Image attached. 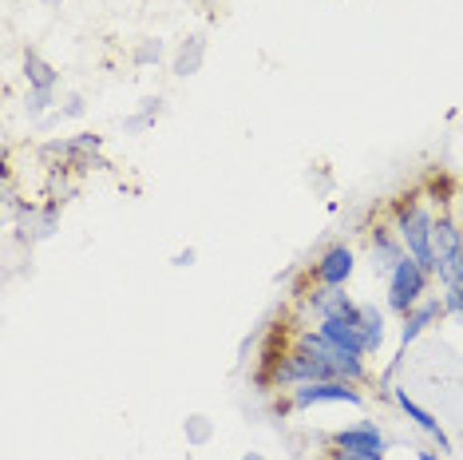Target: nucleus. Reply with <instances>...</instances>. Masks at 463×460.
Returning a JSON list of instances; mask_svg holds the SVG:
<instances>
[{"mask_svg":"<svg viewBox=\"0 0 463 460\" xmlns=\"http://www.w3.org/2000/svg\"><path fill=\"white\" fill-rule=\"evenodd\" d=\"M388 215H392V226H396V235H400V243H404L408 254H412L420 266H428L431 274H436V250H431L436 211H431L428 198L420 191H404V195L392 198Z\"/></svg>","mask_w":463,"mask_h":460,"instance_id":"f257e3e1","label":"nucleus"},{"mask_svg":"<svg viewBox=\"0 0 463 460\" xmlns=\"http://www.w3.org/2000/svg\"><path fill=\"white\" fill-rule=\"evenodd\" d=\"M313 405H364V393L361 385L345 381V378H329V381H309V385H298V389L286 393V401H278V413H305Z\"/></svg>","mask_w":463,"mask_h":460,"instance_id":"f03ea898","label":"nucleus"},{"mask_svg":"<svg viewBox=\"0 0 463 460\" xmlns=\"http://www.w3.org/2000/svg\"><path fill=\"white\" fill-rule=\"evenodd\" d=\"M431 270L428 266H420L412 254L404 258V263H400L392 274H388L384 282H388V294H384V302H388V310L392 313H400V318H404L408 310L412 306H420V302L428 298V290H431Z\"/></svg>","mask_w":463,"mask_h":460,"instance_id":"7ed1b4c3","label":"nucleus"},{"mask_svg":"<svg viewBox=\"0 0 463 460\" xmlns=\"http://www.w3.org/2000/svg\"><path fill=\"white\" fill-rule=\"evenodd\" d=\"M293 341L305 345L309 353H317V358H321L325 365H329L336 378H345V381H353V385H368V381H373V373H368V361L361 358V353L336 350V345L325 341L317 330H298V333H293Z\"/></svg>","mask_w":463,"mask_h":460,"instance_id":"20e7f679","label":"nucleus"},{"mask_svg":"<svg viewBox=\"0 0 463 460\" xmlns=\"http://www.w3.org/2000/svg\"><path fill=\"white\" fill-rule=\"evenodd\" d=\"M431 250H436V278L439 286H451L463 270V226L451 215H436L431 230Z\"/></svg>","mask_w":463,"mask_h":460,"instance_id":"39448f33","label":"nucleus"},{"mask_svg":"<svg viewBox=\"0 0 463 460\" xmlns=\"http://www.w3.org/2000/svg\"><path fill=\"white\" fill-rule=\"evenodd\" d=\"M313 282L317 286H329V290H345L353 282L356 274V250L349 243H333V246H325L321 254H317V263H313Z\"/></svg>","mask_w":463,"mask_h":460,"instance_id":"423d86ee","label":"nucleus"},{"mask_svg":"<svg viewBox=\"0 0 463 460\" xmlns=\"http://www.w3.org/2000/svg\"><path fill=\"white\" fill-rule=\"evenodd\" d=\"M404 258H408V250H404V243H400L392 223H376L373 230H368V266H373V274L388 278Z\"/></svg>","mask_w":463,"mask_h":460,"instance_id":"0eeeda50","label":"nucleus"},{"mask_svg":"<svg viewBox=\"0 0 463 460\" xmlns=\"http://www.w3.org/2000/svg\"><path fill=\"white\" fill-rule=\"evenodd\" d=\"M329 445L345 448V453H364V456H384L388 453L384 433L373 421H356L349 428H336V433H329Z\"/></svg>","mask_w":463,"mask_h":460,"instance_id":"6e6552de","label":"nucleus"},{"mask_svg":"<svg viewBox=\"0 0 463 460\" xmlns=\"http://www.w3.org/2000/svg\"><path fill=\"white\" fill-rule=\"evenodd\" d=\"M439 318H448V313H444V302H439V298H424L420 306H412V310L404 313V318H400V345L408 350V345H412L420 333H428Z\"/></svg>","mask_w":463,"mask_h":460,"instance_id":"1a4fd4ad","label":"nucleus"},{"mask_svg":"<svg viewBox=\"0 0 463 460\" xmlns=\"http://www.w3.org/2000/svg\"><path fill=\"white\" fill-rule=\"evenodd\" d=\"M392 401L400 405V413H404L408 421H412V425L420 428V433H428L431 441L439 445V453H451V436L444 433V425H439L436 417H431V413L424 409V405H420V401H412V397H408L404 389H392Z\"/></svg>","mask_w":463,"mask_h":460,"instance_id":"9d476101","label":"nucleus"},{"mask_svg":"<svg viewBox=\"0 0 463 460\" xmlns=\"http://www.w3.org/2000/svg\"><path fill=\"white\" fill-rule=\"evenodd\" d=\"M317 333L329 345H336V350H349V353H361V358H368L364 338H361V326H356L353 318H321L317 321Z\"/></svg>","mask_w":463,"mask_h":460,"instance_id":"9b49d317","label":"nucleus"},{"mask_svg":"<svg viewBox=\"0 0 463 460\" xmlns=\"http://www.w3.org/2000/svg\"><path fill=\"white\" fill-rule=\"evenodd\" d=\"M356 326H361V338H364V350L368 358H373L376 350L384 345L388 338V321H384V310L376 306V302H361V310H356Z\"/></svg>","mask_w":463,"mask_h":460,"instance_id":"f8f14e48","label":"nucleus"},{"mask_svg":"<svg viewBox=\"0 0 463 460\" xmlns=\"http://www.w3.org/2000/svg\"><path fill=\"white\" fill-rule=\"evenodd\" d=\"M203 60H206V36L194 33V36H186L183 44L175 48L171 68H175V76H194V72L203 68Z\"/></svg>","mask_w":463,"mask_h":460,"instance_id":"ddd939ff","label":"nucleus"},{"mask_svg":"<svg viewBox=\"0 0 463 460\" xmlns=\"http://www.w3.org/2000/svg\"><path fill=\"white\" fill-rule=\"evenodd\" d=\"M24 80H28V88H36V91H56L60 72L52 68L44 56H36V52H24Z\"/></svg>","mask_w":463,"mask_h":460,"instance_id":"4468645a","label":"nucleus"},{"mask_svg":"<svg viewBox=\"0 0 463 460\" xmlns=\"http://www.w3.org/2000/svg\"><path fill=\"white\" fill-rule=\"evenodd\" d=\"M163 115V100L159 96H151V100H143V108H139V115H131L128 123H123V131H146L155 120Z\"/></svg>","mask_w":463,"mask_h":460,"instance_id":"2eb2a0df","label":"nucleus"},{"mask_svg":"<svg viewBox=\"0 0 463 460\" xmlns=\"http://www.w3.org/2000/svg\"><path fill=\"white\" fill-rule=\"evenodd\" d=\"M163 56H166V48H163V40H155V36L139 40V44H135V52H131V60H135L139 68H146V64H159Z\"/></svg>","mask_w":463,"mask_h":460,"instance_id":"dca6fc26","label":"nucleus"},{"mask_svg":"<svg viewBox=\"0 0 463 460\" xmlns=\"http://www.w3.org/2000/svg\"><path fill=\"white\" fill-rule=\"evenodd\" d=\"M210 433H214L210 417H203V413L186 417V441H191V445H206V441H210Z\"/></svg>","mask_w":463,"mask_h":460,"instance_id":"f3484780","label":"nucleus"},{"mask_svg":"<svg viewBox=\"0 0 463 460\" xmlns=\"http://www.w3.org/2000/svg\"><path fill=\"white\" fill-rule=\"evenodd\" d=\"M52 100H56V91H36V88H28V96H24V111H28V120L44 115V111L52 108Z\"/></svg>","mask_w":463,"mask_h":460,"instance_id":"a211bd4d","label":"nucleus"},{"mask_svg":"<svg viewBox=\"0 0 463 460\" xmlns=\"http://www.w3.org/2000/svg\"><path fill=\"white\" fill-rule=\"evenodd\" d=\"M439 302H444V313H451V318H463V286H444Z\"/></svg>","mask_w":463,"mask_h":460,"instance_id":"6ab92c4d","label":"nucleus"},{"mask_svg":"<svg viewBox=\"0 0 463 460\" xmlns=\"http://www.w3.org/2000/svg\"><path fill=\"white\" fill-rule=\"evenodd\" d=\"M83 111H88V108H83V96H68L64 108H60V115H68V120H80Z\"/></svg>","mask_w":463,"mask_h":460,"instance_id":"aec40b11","label":"nucleus"},{"mask_svg":"<svg viewBox=\"0 0 463 460\" xmlns=\"http://www.w3.org/2000/svg\"><path fill=\"white\" fill-rule=\"evenodd\" d=\"M325 460H384V456H364V453H345V448H333L325 453Z\"/></svg>","mask_w":463,"mask_h":460,"instance_id":"412c9836","label":"nucleus"},{"mask_svg":"<svg viewBox=\"0 0 463 460\" xmlns=\"http://www.w3.org/2000/svg\"><path fill=\"white\" fill-rule=\"evenodd\" d=\"M194 258H198V250H194V246H186V250H178V254H175V266H191Z\"/></svg>","mask_w":463,"mask_h":460,"instance_id":"4be33fe9","label":"nucleus"},{"mask_svg":"<svg viewBox=\"0 0 463 460\" xmlns=\"http://www.w3.org/2000/svg\"><path fill=\"white\" fill-rule=\"evenodd\" d=\"M416 460H439V456L431 453V448H416Z\"/></svg>","mask_w":463,"mask_h":460,"instance_id":"5701e85b","label":"nucleus"},{"mask_svg":"<svg viewBox=\"0 0 463 460\" xmlns=\"http://www.w3.org/2000/svg\"><path fill=\"white\" fill-rule=\"evenodd\" d=\"M241 460H266V456H261V453H246V456H241Z\"/></svg>","mask_w":463,"mask_h":460,"instance_id":"b1692460","label":"nucleus"},{"mask_svg":"<svg viewBox=\"0 0 463 460\" xmlns=\"http://www.w3.org/2000/svg\"><path fill=\"white\" fill-rule=\"evenodd\" d=\"M48 5H60V0H48Z\"/></svg>","mask_w":463,"mask_h":460,"instance_id":"393cba45","label":"nucleus"}]
</instances>
